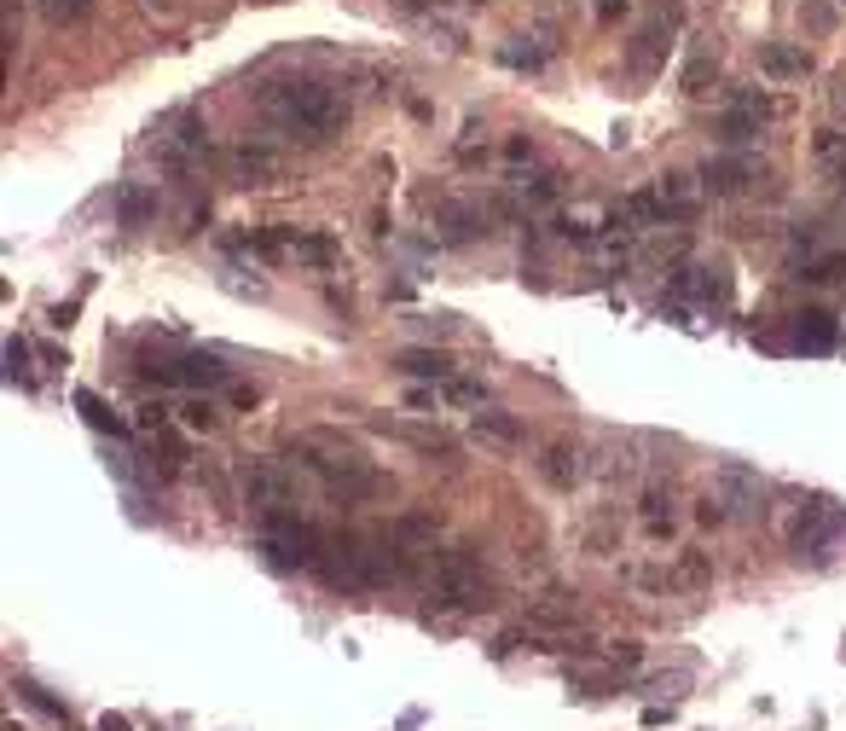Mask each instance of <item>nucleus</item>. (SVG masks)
<instances>
[{"mask_svg":"<svg viewBox=\"0 0 846 731\" xmlns=\"http://www.w3.org/2000/svg\"><path fill=\"white\" fill-rule=\"evenodd\" d=\"M835 186H840V192H846V163H840V169H835Z\"/></svg>","mask_w":846,"mask_h":731,"instance_id":"obj_50","label":"nucleus"},{"mask_svg":"<svg viewBox=\"0 0 846 731\" xmlns=\"http://www.w3.org/2000/svg\"><path fill=\"white\" fill-rule=\"evenodd\" d=\"M99 731H128V720L122 714H105V720H99Z\"/></svg>","mask_w":846,"mask_h":731,"instance_id":"obj_47","label":"nucleus"},{"mask_svg":"<svg viewBox=\"0 0 846 731\" xmlns=\"http://www.w3.org/2000/svg\"><path fill=\"white\" fill-rule=\"evenodd\" d=\"M835 343H840V325H835V314H824V308L794 314V348H806V355H829Z\"/></svg>","mask_w":846,"mask_h":731,"instance_id":"obj_18","label":"nucleus"},{"mask_svg":"<svg viewBox=\"0 0 846 731\" xmlns=\"http://www.w3.org/2000/svg\"><path fill=\"white\" fill-rule=\"evenodd\" d=\"M319 546H325V535L296 511H267L262 522H255V551H262L273 569H285V575L291 569H314Z\"/></svg>","mask_w":846,"mask_h":731,"instance_id":"obj_4","label":"nucleus"},{"mask_svg":"<svg viewBox=\"0 0 846 731\" xmlns=\"http://www.w3.org/2000/svg\"><path fill=\"white\" fill-rule=\"evenodd\" d=\"M238 494H244V506H255V517L291 511V506H296V483H291V470L278 465V459H244Z\"/></svg>","mask_w":846,"mask_h":731,"instance_id":"obj_7","label":"nucleus"},{"mask_svg":"<svg viewBox=\"0 0 846 731\" xmlns=\"http://www.w3.org/2000/svg\"><path fill=\"white\" fill-rule=\"evenodd\" d=\"M638 522H644L650 540H673V494H666V483L644 488V499H638Z\"/></svg>","mask_w":846,"mask_h":731,"instance_id":"obj_19","label":"nucleus"},{"mask_svg":"<svg viewBox=\"0 0 846 731\" xmlns=\"http://www.w3.org/2000/svg\"><path fill=\"white\" fill-rule=\"evenodd\" d=\"M603 657L621 662V668H638V662H644V644H638V639H621V644H609Z\"/></svg>","mask_w":846,"mask_h":731,"instance_id":"obj_43","label":"nucleus"},{"mask_svg":"<svg viewBox=\"0 0 846 731\" xmlns=\"http://www.w3.org/2000/svg\"><path fill=\"white\" fill-rule=\"evenodd\" d=\"M696 522H702V528H720V522H731V517H725V506H720V494H702V499H696Z\"/></svg>","mask_w":846,"mask_h":731,"instance_id":"obj_42","label":"nucleus"},{"mask_svg":"<svg viewBox=\"0 0 846 731\" xmlns=\"http://www.w3.org/2000/svg\"><path fill=\"white\" fill-rule=\"evenodd\" d=\"M673 587H684V592H707L713 587V558L702 546H684V551H673Z\"/></svg>","mask_w":846,"mask_h":731,"instance_id":"obj_21","label":"nucleus"},{"mask_svg":"<svg viewBox=\"0 0 846 731\" xmlns=\"http://www.w3.org/2000/svg\"><path fill=\"white\" fill-rule=\"evenodd\" d=\"M192 476H197V488L215 499L221 511H233V488H226V476H221V465H192Z\"/></svg>","mask_w":846,"mask_h":731,"instance_id":"obj_35","label":"nucleus"},{"mask_svg":"<svg viewBox=\"0 0 846 731\" xmlns=\"http://www.w3.org/2000/svg\"><path fill=\"white\" fill-rule=\"evenodd\" d=\"M707 88H720V53L696 47V53L679 64V93H684V99H702Z\"/></svg>","mask_w":846,"mask_h":731,"instance_id":"obj_20","label":"nucleus"},{"mask_svg":"<svg viewBox=\"0 0 846 731\" xmlns=\"http://www.w3.org/2000/svg\"><path fill=\"white\" fill-rule=\"evenodd\" d=\"M93 12V0H47V18L53 23H82Z\"/></svg>","mask_w":846,"mask_h":731,"instance_id":"obj_39","label":"nucleus"},{"mask_svg":"<svg viewBox=\"0 0 846 731\" xmlns=\"http://www.w3.org/2000/svg\"><path fill=\"white\" fill-rule=\"evenodd\" d=\"M389 535H395L400 546H435V540H441V517H429V511H406V517L389 522Z\"/></svg>","mask_w":846,"mask_h":731,"instance_id":"obj_27","label":"nucleus"},{"mask_svg":"<svg viewBox=\"0 0 846 731\" xmlns=\"http://www.w3.org/2000/svg\"><path fill=\"white\" fill-rule=\"evenodd\" d=\"M499 59L517 64V70H540V64H546V47H528V35H517L510 47H499Z\"/></svg>","mask_w":846,"mask_h":731,"instance_id":"obj_37","label":"nucleus"},{"mask_svg":"<svg viewBox=\"0 0 846 731\" xmlns=\"http://www.w3.org/2000/svg\"><path fill=\"white\" fill-rule=\"evenodd\" d=\"M510 192H517V210H546L551 197L562 192V181L540 169V174H517V181H510Z\"/></svg>","mask_w":846,"mask_h":731,"instance_id":"obj_26","label":"nucleus"},{"mask_svg":"<svg viewBox=\"0 0 846 731\" xmlns=\"http://www.w3.org/2000/svg\"><path fill=\"white\" fill-rule=\"evenodd\" d=\"M145 7H151V12H169V7H174V0H145Z\"/></svg>","mask_w":846,"mask_h":731,"instance_id":"obj_49","label":"nucleus"},{"mask_svg":"<svg viewBox=\"0 0 846 731\" xmlns=\"http://www.w3.org/2000/svg\"><path fill=\"white\" fill-rule=\"evenodd\" d=\"M840 273H846L840 250H829V256H812V262H794V280H801V285H835Z\"/></svg>","mask_w":846,"mask_h":731,"instance_id":"obj_29","label":"nucleus"},{"mask_svg":"<svg viewBox=\"0 0 846 731\" xmlns=\"http://www.w3.org/2000/svg\"><path fill=\"white\" fill-rule=\"evenodd\" d=\"M226 174H233L238 186H273V181H285V158H278L273 145L244 140V145L226 151Z\"/></svg>","mask_w":846,"mask_h":731,"instance_id":"obj_10","label":"nucleus"},{"mask_svg":"<svg viewBox=\"0 0 846 731\" xmlns=\"http://www.w3.org/2000/svg\"><path fill=\"white\" fill-rule=\"evenodd\" d=\"M592 470L585 465V453L574 447V441H551L546 453H540V476L557 488V494H569V488H580V476Z\"/></svg>","mask_w":846,"mask_h":731,"instance_id":"obj_14","label":"nucleus"},{"mask_svg":"<svg viewBox=\"0 0 846 731\" xmlns=\"http://www.w3.org/2000/svg\"><path fill=\"white\" fill-rule=\"evenodd\" d=\"M366 424H371L377 436H395V441H406V447L429 453V459H452V453H458V441H452L447 430H429V424H406V418H389V413H371Z\"/></svg>","mask_w":846,"mask_h":731,"instance_id":"obj_11","label":"nucleus"},{"mask_svg":"<svg viewBox=\"0 0 846 731\" xmlns=\"http://www.w3.org/2000/svg\"><path fill=\"white\" fill-rule=\"evenodd\" d=\"M626 581H632V587H644V592H661V587H673V575H661V569H644V564H632V569H626Z\"/></svg>","mask_w":846,"mask_h":731,"instance_id":"obj_41","label":"nucleus"},{"mask_svg":"<svg viewBox=\"0 0 846 731\" xmlns=\"http://www.w3.org/2000/svg\"><path fill=\"white\" fill-rule=\"evenodd\" d=\"M684 23V0H650V23L632 35L626 47V64L638 82H650V75L666 64V47H673V30Z\"/></svg>","mask_w":846,"mask_h":731,"instance_id":"obj_6","label":"nucleus"},{"mask_svg":"<svg viewBox=\"0 0 846 731\" xmlns=\"http://www.w3.org/2000/svg\"><path fill=\"white\" fill-rule=\"evenodd\" d=\"M140 377H151V384H163V389H192V395L233 389V366L221 355H145Z\"/></svg>","mask_w":846,"mask_h":731,"instance_id":"obj_5","label":"nucleus"},{"mask_svg":"<svg viewBox=\"0 0 846 731\" xmlns=\"http://www.w3.org/2000/svg\"><path fill=\"white\" fill-rule=\"evenodd\" d=\"M233 400H238V407H262V389H255V384H233Z\"/></svg>","mask_w":846,"mask_h":731,"instance_id":"obj_46","label":"nucleus"},{"mask_svg":"<svg viewBox=\"0 0 846 731\" xmlns=\"http://www.w3.org/2000/svg\"><path fill=\"white\" fill-rule=\"evenodd\" d=\"M395 7H400V12H424V0H395Z\"/></svg>","mask_w":846,"mask_h":731,"instance_id":"obj_48","label":"nucleus"},{"mask_svg":"<svg viewBox=\"0 0 846 731\" xmlns=\"http://www.w3.org/2000/svg\"><path fill=\"white\" fill-rule=\"evenodd\" d=\"M713 134H720L731 151L736 145H754L760 134H765V122L754 116V111H742V105H731V111H720V122H713Z\"/></svg>","mask_w":846,"mask_h":731,"instance_id":"obj_25","label":"nucleus"},{"mask_svg":"<svg viewBox=\"0 0 846 731\" xmlns=\"http://www.w3.org/2000/svg\"><path fill=\"white\" fill-rule=\"evenodd\" d=\"M812 163H824V169H840V163H846V134H840V129H824V134H812Z\"/></svg>","mask_w":846,"mask_h":731,"instance_id":"obj_33","label":"nucleus"},{"mask_svg":"<svg viewBox=\"0 0 846 731\" xmlns=\"http://www.w3.org/2000/svg\"><path fill=\"white\" fill-rule=\"evenodd\" d=\"M291 459H296L302 470H314L337 506H360V499H377L383 488H389V483L377 476V465H371L348 436H337V430H302V436L291 441Z\"/></svg>","mask_w":846,"mask_h":731,"instance_id":"obj_2","label":"nucleus"},{"mask_svg":"<svg viewBox=\"0 0 846 731\" xmlns=\"http://www.w3.org/2000/svg\"><path fill=\"white\" fill-rule=\"evenodd\" d=\"M429 598L441 603V610L465 616V610H487V603H499V587H493V575L481 569V558L470 546H452V551H441V564H435Z\"/></svg>","mask_w":846,"mask_h":731,"instance_id":"obj_3","label":"nucleus"},{"mask_svg":"<svg viewBox=\"0 0 846 731\" xmlns=\"http://www.w3.org/2000/svg\"><path fill=\"white\" fill-rule=\"evenodd\" d=\"M580 551H592V558H609L614 540H621V528H614V517H592V522H580Z\"/></svg>","mask_w":846,"mask_h":731,"instance_id":"obj_30","label":"nucleus"},{"mask_svg":"<svg viewBox=\"0 0 846 731\" xmlns=\"http://www.w3.org/2000/svg\"><path fill=\"white\" fill-rule=\"evenodd\" d=\"M395 366H400V372H412V377H435V384L458 377V366L441 355V348H395Z\"/></svg>","mask_w":846,"mask_h":731,"instance_id":"obj_23","label":"nucleus"},{"mask_svg":"<svg viewBox=\"0 0 846 731\" xmlns=\"http://www.w3.org/2000/svg\"><path fill=\"white\" fill-rule=\"evenodd\" d=\"M829 111L846 116V75H835V82H829Z\"/></svg>","mask_w":846,"mask_h":731,"instance_id":"obj_45","label":"nucleus"},{"mask_svg":"<svg viewBox=\"0 0 846 731\" xmlns=\"http://www.w3.org/2000/svg\"><path fill=\"white\" fill-rule=\"evenodd\" d=\"M788 238H794V256H806V250H817V244H824V221H801Z\"/></svg>","mask_w":846,"mask_h":731,"instance_id":"obj_40","label":"nucleus"},{"mask_svg":"<svg viewBox=\"0 0 846 731\" xmlns=\"http://www.w3.org/2000/svg\"><path fill=\"white\" fill-rule=\"evenodd\" d=\"M435 238L441 244H470V238H481V215L470 204H458V197H441V204H435Z\"/></svg>","mask_w":846,"mask_h":731,"instance_id":"obj_17","label":"nucleus"},{"mask_svg":"<svg viewBox=\"0 0 846 731\" xmlns=\"http://www.w3.org/2000/svg\"><path fill=\"white\" fill-rule=\"evenodd\" d=\"M116 215H122V226H151V215H157V197H151L145 186H128L116 197Z\"/></svg>","mask_w":846,"mask_h":731,"instance_id":"obj_31","label":"nucleus"},{"mask_svg":"<svg viewBox=\"0 0 846 731\" xmlns=\"http://www.w3.org/2000/svg\"><path fill=\"white\" fill-rule=\"evenodd\" d=\"M840 535H846V511L835 506V499H812L788 528V551L794 558H817V551H829Z\"/></svg>","mask_w":846,"mask_h":731,"instance_id":"obj_8","label":"nucleus"},{"mask_svg":"<svg viewBox=\"0 0 846 731\" xmlns=\"http://www.w3.org/2000/svg\"><path fill=\"white\" fill-rule=\"evenodd\" d=\"M70 400H75V413H82V418L93 424V430H105V436H128V424H122V418H116V413H111V407H105V400H99L93 389H75Z\"/></svg>","mask_w":846,"mask_h":731,"instance_id":"obj_28","label":"nucleus"},{"mask_svg":"<svg viewBox=\"0 0 846 731\" xmlns=\"http://www.w3.org/2000/svg\"><path fill=\"white\" fill-rule=\"evenodd\" d=\"M754 181H760V169H754L748 158H736V151H720V158L702 163V186H707L713 197H742Z\"/></svg>","mask_w":846,"mask_h":731,"instance_id":"obj_12","label":"nucleus"},{"mask_svg":"<svg viewBox=\"0 0 846 731\" xmlns=\"http://www.w3.org/2000/svg\"><path fill=\"white\" fill-rule=\"evenodd\" d=\"M476 436L481 441H499V447H522V418L517 413H504V407H481L476 413Z\"/></svg>","mask_w":846,"mask_h":731,"instance_id":"obj_24","label":"nucleus"},{"mask_svg":"<svg viewBox=\"0 0 846 731\" xmlns=\"http://www.w3.org/2000/svg\"><path fill=\"white\" fill-rule=\"evenodd\" d=\"M441 400H458V407H487V389L470 384V377H447V384H441Z\"/></svg>","mask_w":846,"mask_h":731,"instance_id":"obj_38","label":"nucleus"},{"mask_svg":"<svg viewBox=\"0 0 846 731\" xmlns=\"http://www.w3.org/2000/svg\"><path fill=\"white\" fill-rule=\"evenodd\" d=\"M291 262H302V267H337L343 244L330 233H291Z\"/></svg>","mask_w":846,"mask_h":731,"instance_id":"obj_22","label":"nucleus"},{"mask_svg":"<svg viewBox=\"0 0 846 731\" xmlns=\"http://www.w3.org/2000/svg\"><path fill=\"white\" fill-rule=\"evenodd\" d=\"M7 377H12L18 389H35V377H30V343H23V337L7 343Z\"/></svg>","mask_w":846,"mask_h":731,"instance_id":"obj_36","label":"nucleus"},{"mask_svg":"<svg viewBox=\"0 0 846 731\" xmlns=\"http://www.w3.org/2000/svg\"><path fill=\"white\" fill-rule=\"evenodd\" d=\"M702 192H707L702 174H661L655 181V197L666 204V221H690L702 210Z\"/></svg>","mask_w":846,"mask_h":731,"instance_id":"obj_15","label":"nucleus"},{"mask_svg":"<svg viewBox=\"0 0 846 731\" xmlns=\"http://www.w3.org/2000/svg\"><path fill=\"white\" fill-rule=\"evenodd\" d=\"M255 105L273 122L285 140L302 145H330L348 122V105L337 99V88L314 82V75H285V82H262L255 88Z\"/></svg>","mask_w":846,"mask_h":731,"instance_id":"obj_1","label":"nucleus"},{"mask_svg":"<svg viewBox=\"0 0 846 731\" xmlns=\"http://www.w3.org/2000/svg\"><path fill=\"white\" fill-rule=\"evenodd\" d=\"M186 424H192V430H215L221 413L210 407V400H192V407H186Z\"/></svg>","mask_w":846,"mask_h":731,"instance_id":"obj_44","label":"nucleus"},{"mask_svg":"<svg viewBox=\"0 0 846 731\" xmlns=\"http://www.w3.org/2000/svg\"><path fill=\"white\" fill-rule=\"evenodd\" d=\"M760 70L772 75V82H806L812 75V53L794 41H765L760 47Z\"/></svg>","mask_w":846,"mask_h":731,"instance_id":"obj_16","label":"nucleus"},{"mask_svg":"<svg viewBox=\"0 0 846 731\" xmlns=\"http://www.w3.org/2000/svg\"><path fill=\"white\" fill-rule=\"evenodd\" d=\"M731 105H742V111H754L760 122H765V116H788V111H794V105H788V99H783V93H736V99H731Z\"/></svg>","mask_w":846,"mask_h":731,"instance_id":"obj_34","label":"nucleus"},{"mask_svg":"<svg viewBox=\"0 0 846 731\" xmlns=\"http://www.w3.org/2000/svg\"><path fill=\"white\" fill-rule=\"evenodd\" d=\"M12 691H18L23 702H30V709H35L41 720H59V725L70 720V709H64V702H59L53 691H41V686H30V679H18V686H12Z\"/></svg>","mask_w":846,"mask_h":731,"instance_id":"obj_32","label":"nucleus"},{"mask_svg":"<svg viewBox=\"0 0 846 731\" xmlns=\"http://www.w3.org/2000/svg\"><path fill=\"white\" fill-rule=\"evenodd\" d=\"M713 494H720V506H725V517H731V522L765 517V488L754 483L748 470H725V476H720V488H713Z\"/></svg>","mask_w":846,"mask_h":731,"instance_id":"obj_13","label":"nucleus"},{"mask_svg":"<svg viewBox=\"0 0 846 731\" xmlns=\"http://www.w3.org/2000/svg\"><path fill=\"white\" fill-rule=\"evenodd\" d=\"M314 575H325L330 587H354V592L371 587V569H366V535H325Z\"/></svg>","mask_w":846,"mask_h":731,"instance_id":"obj_9","label":"nucleus"}]
</instances>
